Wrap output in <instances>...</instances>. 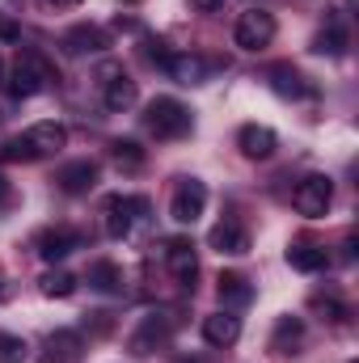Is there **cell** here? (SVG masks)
Returning a JSON list of instances; mask_svg holds the SVG:
<instances>
[{
    "instance_id": "1",
    "label": "cell",
    "mask_w": 359,
    "mask_h": 363,
    "mask_svg": "<svg viewBox=\"0 0 359 363\" xmlns=\"http://www.w3.org/2000/svg\"><path fill=\"white\" fill-rule=\"evenodd\" d=\"M148 211H153V207H148L144 194H110L106 207H101V216H106V237H114V241H131L140 228L153 224Z\"/></svg>"
},
{
    "instance_id": "2",
    "label": "cell",
    "mask_w": 359,
    "mask_h": 363,
    "mask_svg": "<svg viewBox=\"0 0 359 363\" xmlns=\"http://www.w3.org/2000/svg\"><path fill=\"white\" fill-rule=\"evenodd\" d=\"M144 127L157 140H182L194 127V118H190V110L182 106L178 97H153L148 110H144Z\"/></svg>"
},
{
    "instance_id": "3",
    "label": "cell",
    "mask_w": 359,
    "mask_h": 363,
    "mask_svg": "<svg viewBox=\"0 0 359 363\" xmlns=\"http://www.w3.org/2000/svg\"><path fill=\"white\" fill-rule=\"evenodd\" d=\"M51 81H55L51 64H47L38 51H21L17 64H13V77H9V93H13V97H38Z\"/></svg>"
},
{
    "instance_id": "4",
    "label": "cell",
    "mask_w": 359,
    "mask_h": 363,
    "mask_svg": "<svg viewBox=\"0 0 359 363\" xmlns=\"http://www.w3.org/2000/svg\"><path fill=\"white\" fill-rule=\"evenodd\" d=\"M174 330H178V313L174 308H153L144 321H140V330L131 334V355H153V351H161L170 338H174Z\"/></svg>"
},
{
    "instance_id": "5",
    "label": "cell",
    "mask_w": 359,
    "mask_h": 363,
    "mask_svg": "<svg viewBox=\"0 0 359 363\" xmlns=\"http://www.w3.org/2000/svg\"><path fill=\"white\" fill-rule=\"evenodd\" d=\"M330 203H334V182L326 174H309V178L296 182V190H292V207L300 216H309V220H321L330 211Z\"/></svg>"
},
{
    "instance_id": "6",
    "label": "cell",
    "mask_w": 359,
    "mask_h": 363,
    "mask_svg": "<svg viewBox=\"0 0 359 363\" xmlns=\"http://www.w3.org/2000/svg\"><path fill=\"white\" fill-rule=\"evenodd\" d=\"M270 38H275V17H270L267 9H245V13L237 17L233 43H237L241 51H263V47H270Z\"/></svg>"
},
{
    "instance_id": "7",
    "label": "cell",
    "mask_w": 359,
    "mask_h": 363,
    "mask_svg": "<svg viewBox=\"0 0 359 363\" xmlns=\"http://www.w3.org/2000/svg\"><path fill=\"white\" fill-rule=\"evenodd\" d=\"M34 250H38L43 262H64L68 254L85 250V237H81L77 228H43V233L34 237Z\"/></svg>"
},
{
    "instance_id": "8",
    "label": "cell",
    "mask_w": 359,
    "mask_h": 363,
    "mask_svg": "<svg viewBox=\"0 0 359 363\" xmlns=\"http://www.w3.org/2000/svg\"><path fill=\"white\" fill-rule=\"evenodd\" d=\"M101 106L110 110V114H123V110H131L136 106V97H140V89H136V81L123 72V68H101Z\"/></svg>"
},
{
    "instance_id": "9",
    "label": "cell",
    "mask_w": 359,
    "mask_h": 363,
    "mask_svg": "<svg viewBox=\"0 0 359 363\" xmlns=\"http://www.w3.org/2000/svg\"><path fill=\"white\" fill-rule=\"evenodd\" d=\"M203 207H207V186L199 178H186L174 190V199H170V216L178 220V224H194L199 216H203Z\"/></svg>"
},
{
    "instance_id": "10",
    "label": "cell",
    "mask_w": 359,
    "mask_h": 363,
    "mask_svg": "<svg viewBox=\"0 0 359 363\" xmlns=\"http://www.w3.org/2000/svg\"><path fill=\"white\" fill-rule=\"evenodd\" d=\"M165 267H170V274L178 279L186 291H194V279H199V258H194V245H190L186 237L165 241Z\"/></svg>"
},
{
    "instance_id": "11",
    "label": "cell",
    "mask_w": 359,
    "mask_h": 363,
    "mask_svg": "<svg viewBox=\"0 0 359 363\" xmlns=\"http://www.w3.org/2000/svg\"><path fill=\"white\" fill-rule=\"evenodd\" d=\"M97 178H101V165L97 161H68L60 174H55V186L64 190V194H89L93 186H97Z\"/></svg>"
},
{
    "instance_id": "12",
    "label": "cell",
    "mask_w": 359,
    "mask_h": 363,
    "mask_svg": "<svg viewBox=\"0 0 359 363\" xmlns=\"http://www.w3.org/2000/svg\"><path fill=\"white\" fill-rule=\"evenodd\" d=\"M26 144H30L34 157H55V152L68 144V127L55 123V118H43V123H34V127L26 131Z\"/></svg>"
},
{
    "instance_id": "13",
    "label": "cell",
    "mask_w": 359,
    "mask_h": 363,
    "mask_svg": "<svg viewBox=\"0 0 359 363\" xmlns=\"http://www.w3.org/2000/svg\"><path fill=\"white\" fill-rule=\"evenodd\" d=\"M207 245H211L216 254H233V258H241V254H250V233H245L237 220H220V224L207 233Z\"/></svg>"
},
{
    "instance_id": "14",
    "label": "cell",
    "mask_w": 359,
    "mask_h": 363,
    "mask_svg": "<svg viewBox=\"0 0 359 363\" xmlns=\"http://www.w3.org/2000/svg\"><path fill=\"white\" fill-rule=\"evenodd\" d=\"M110 47V34L101 26H72L64 34V51L68 55H101Z\"/></svg>"
},
{
    "instance_id": "15",
    "label": "cell",
    "mask_w": 359,
    "mask_h": 363,
    "mask_svg": "<svg viewBox=\"0 0 359 363\" xmlns=\"http://www.w3.org/2000/svg\"><path fill=\"white\" fill-rule=\"evenodd\" d=\"M203 338H207V347H233L237 338H241V317H233L228 308L224 313H211V317H203Z\"/></svg>"
},
{
    "instance_id": "16",
    "label": "cell",
    "mask_w": 359,
    "mask_h": 363,
    "mask_svg": "<svg viewBox=\"0 0 359 363\" xmlns=\"http://www.w3.org/2000/svg\"><path fill=\"white\" fill-rule=\"evenodd\" d=\"M275 131L270 127H258V123H245L241 127V135H237V148L250 157V161H267V157H275Z\"/></svg>"
},
{
    "instance_id": "17",
    "label": "cell",
    "mask_w": 359,
    "mask_h": 363,
    "mask_svg": "<svg viewBox=\"0 0 359 363\" xmlns=\"http://www.w3.org/2000/svg\"><path fill=\"white\" fill-rule=\"evenodd\" d=\"M287 267L300 274H317L330 267V254H326V245H313V241H296V245H287Z\"/></svg>"
},
{
    "instance_id": "18",
    "label": "cell",
    "mask_w": 359,
    "mask_h": 363,
    "mask_svg": "<svg viewBox=\"0 0 359 363\" xmlns=\"http://www.w3.org/2000/svg\"><path fill=\"white\" fill-rule=\"evenodd\" d=\"M178 85H199L207 77V60L203 55H186V51H170V60L161 64Z\"/></svg>"
},
{
    "instance_id": "19",
    "label": "cell",
    "mask_w": 359,
    "mask_h": 363,
    "mask_svg": "<svg viewBox=\"0 0 359 363\" xmlns=\"http://www.w3.org/2000/svg\"><path fill=\"white\" fill-rule=\"evenodd\" d=\"M216 291H220L224 308H245V304L254 300V283H250L245 274H237V271L220 274V279H216Z\"/></svg>"
},
{
    "instance_id": "20",
    "label": "cell",
    "mask_w": 359,
    "mask_h": 363,
    "mask_svg": "<svg viewBox=\"0 0 359 363\" xmlns=\"http://www.w3.org/2000/svg\"><path fill=\"white\" fill-rule=\"evenodd\" d=\"M85 283H89L93 291H101V296H123V287H127V279H123V267H118V262H106V258L89 267Z\"/></svg>"
},
{
    "instance_id": "21",
    "label": "cell",
    "mask_w": 359,
    "mask_h": 363,
    "mask_svg": "<svg viewBox=\"0 0 359 363\" xmlns=\"http://www.w3.org/2000/svg\"><path fill=\"white\" fill-rule=\"evenodd\" d=\"M267 81H270V89L279 93V97H300V93H309L304 77H300L292 64H275V68L267 72Z\"/></svg>"
},
{
    "instance_id": "22",
    "label": "cell",
    "mask_w": 359,
    "mask_h": 363,
    "mask_svg": "<svg viewBox=\"0 0 359 363\" xmlns=\"http://www.w3.org/2000/svg\"><path fill=\"white\" fill-rule=\"evenodd\" d=\"M313 51H317V55H343V51H347V26L334 17V21L313 38Z\"/></svg>"
},
{
    "instance_id": "23",
    "label": "cell",
    "mask_w": 359,
    "mask_h": 363,
    "mask_svg": "<svg viewBox=\"0 0 359 363\" xmlns=\"http://www.w3.org/2000/svg\"><path fill=\"white\" fill-rule=\"evenodd\" d=\"M300 338H304V321H300V317H279V325H275V338H270V347H275L279 355H287L292 347H300Z\"/></svg>"
},
{
    "instance_id": "24",
    "label": "cell",
    "mask_w": 359,
    "mask_h": 363,
    "mask_svg": "<svg viewBox=\"0 0 359 363\" xmlns=\"http://www.w3.org/2000/svg\"><path fill=\"white\" fill-rule=\"evenodd\" d=\"M110 157H114V165L127 169V174L144 169V148H140L136 140H114V144H110Z\"/></svg>"
},
{
    "instance_id": "25",
    "label": "cell",
    "mask_w": 359,
    "mask_h": 363,
    "mask_svg": "<svg viewBox=\"0 0 359 363\" xmlns=\"http://www.w3.org/2000/svg\"><path fill=\"white\" fill-rule=\"evenodd\" d=\"M38 287H43V296H51V300H68L72 291H77V274L68 271H47L38 279Z\"/></svg>"
},
{
    "instance_id": "26",
    "label": "cell",
    "mask_w": 359,
    "mask_h": 363,
    "mask_svg": "<svg viewBox=\"0 0 359 363\" xmlns=\"http://www.w3.org/2000/svg\"><path fill=\"white\" fill-rule=\"evenodd\" d=\"M26 359H30L26 338H17V334H4V330H0V363H26Z\"/></svg>"
},
{
    "instance_id": "27",
    "label": "cell",
    "mask_w": 359,
    "mask_h": 363,
    "mask_svg": "<svg viewBox=\"0 0 359 363\" xmlns=\"http://www.w3.org/2000/svg\"><path fill=\"white\" fill-rule=\"evenodd\" d=\"M313 313H321L330 325H338V321H347V308L334 300V296H313Z\"/></svg>"
},
{
    "instance_id": "28",
    "label": "cell",
    "mask_w": 359,
    "mask_h": 363,
    "mask_svg": "<svg viewBox=\"0 0 359 363\" xmlns=\"http://www.w3.org/2000/svg\"><path fill=\"white\" fill-rule=\"evenodd\" d=\"M0 161H38V157L30 152V144H26V135H17V140H9V144H0Z\"/></svg>"
},
{
    "instance_id": "29",
    "label": "cell",
    "mask_w": 359,
    "mask_h": 363,
    "mask_svg": "<svg viewBox=\"0 0 359 363\" xmlns=\"http://www.w3.org/2000/svg\"><path fill=\"white\" fill-rule=\"evenodd\" d=\"M0 38H4V43H21V26H17L13 17H0Z\"/></svg>"
},
{
    "instance_id": "30",
    "label": "cell",
    "mask_w": 359,
    "mask_h": 363,
    "mask_svg": "<svg viewBox=\"0 0 359 363\" xmlns=\"http://www.w3.org/2000/svg\"><path fill=\"white\" fill-rule=\"evenodd\" d=\"M190 4H194L199 13H220V9H224V0H190Z\"/></svg>"
},
{
    "instance_id": "31",
    "label": "cell",
    "mask_w": 359,
    "mask_h": 363,
    "mask_svg": "<svg viewBox=\"0 0 359 363\" xmlns=\"http://www.w3.org/2000/svg\"><path fill=\"white\" fill-rule=\"evenodd\" d=\"M9 203H13V182L0 174V207H9Z\"/></svg>"
},
{
    "instance_id": "32",
    "label": "cell",
    "mask_w": 359,
    "mask_h": 363,
    "mask_svg": "<svg viewBox=\"0 0 359 363\" xmlns=\"http://www.w3.org/2000/svg\"><path fill=\"white\" fill-rule=\"evenodd\" d=\"M51 4H55V9H77L81 0H51Z\"/></svg>"
},
{
    "instance_id": "33",
    "label": "cell",
    "mask_w": 359,
    "mask_h": 363,
    "mask_svg": "<svg viewBox=\"0 0 359 363\" xmlns=\"http://www.w3.org/2000/svg\"><path fill=\"white\" fill-rule=\"evenodd\" d=\"M0 77H4V64H0Z\"/></svg>"
},
{
    "instance_id": "34",
    "label": "cell",
    "mask_w": 359,
    "mask_h": 363,
    "mask_svg": "<svg viewBox=\"0 0 359 363\" xmlns=\"http://www.w3.org/2000/svg\"><path fill=\"white\" fill-rule=\"evenodd\" d=\"M0 296H4V287H0Z\"/></svg>"
}]
</instances>
